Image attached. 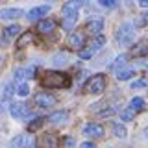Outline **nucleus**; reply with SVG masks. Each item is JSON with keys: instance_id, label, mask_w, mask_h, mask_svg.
<instances>
[{"instance_id": "nucleus-1", "label": "nucleus", "mask_w": 148, "mask_h": 148, "mask_svg": "<svg viewBox=\"0 0 148 148\" xmlns=\"http://www.w3.org/2000/svg\"><path fill=\"white\" fill-rule=\"evenodd\" d=\"M43 85L46 89H61V87L71 85V76L58 71H46L43 76Z\"/></svg>"}, {"instance_id": "nucleus-2", "label": "nucleus", "mask_w": 148, "mask_h": 148, "mask_svg": "<svg viewBox=\"0 0 148 148\" xmlns=\"http://www.w3.org/2000/svg\"><path fill=\"white\" fill-rule=\"evenodd\" d=\"M115 37H117L120 46H132L133 37H135V26H133V22H122L119 26Z\"/></svg>"}, {"instance_id": "nucleus-3", "label": "nucleus", "mask_w": 148, "mask_h": 148, "mask_svg": "<svg viewBox=\"0 0 148 148\" xmlns=\"http://www.w3.org/2000/svg\"><path fill=\"white\" fill-rule=\"evenodd\" d=\"M104 45H106V37L104 35H96V37H92L89 43H87V48H82L80 52H78V56H80L82 59H91Z\"/></svg>"}, {"instance_id": "nucleus-4", "label": "nucleus", "mask_w": 148, "mask_h": 148, "mask_svg": "<svg viewBox=\"0 0 148 148\" xmlns=\"http://www.w3.org/2000/svg\"><path fill=\"white\" fill-rule=\"evenodd\" d=\"M83 89H85V92H89V95H100V92H104L106 91V76L104 74L91 76Z\"/></svg>"}, {"instance_id": "nucleus-5", "label": "nucleus", "mask_w": 148, "mask_h": 148, "mask_svg": "<svg viewBox=\"0 0 148 148\" xmlns=\"http://www.w3.org/2000/svg\"><path fill=\"white\" fill-rule=\"evenodd\" d=\"M9 113H11L13 119H30V117H34L30 108H28L24 102H13V104L9 106Z\"/></svg>"}, {"instance_id": "nucleus-6", "label": "nucleus", "mask_w": 148, "mask_h": 148, "mask_svg": "<svg viewBox=\"0 0 148 148\" xmlns=\"http://www.w3.org/2000/svg\"><path fill=\"white\" fill-rule=\"evenodd\" d=\"M35 141L32 135H17L11 139L9 143V148H34Z\"/></svg>"}, {"instance_id": "nucleus-7", "label": "nucleus", "mask_w": 148, "mask_h": 148, "mask_svg": "<svg viewBox=\"0 0 148 148\" xmlns=\"http://www.w3.org/2000/svg\"><path fill=\"white\" fill-rule=\"evenodd\" d=\"M34 102H35V106H39V108H50V106L56 104V98L50 95V92L43 91V92H37V95H35Z\"/></svg>"}, {"instance_id": "nucleus-8", "label": "nucleus", "mask_w": 148, "mask_h": 148, "mask_svg": "<svg viewBox=\"0 0 148 148\" xmlns=\"http://www.w3.org/2000/svg\"><path fill=\"white\" fill-rule=\"evenodd\" d=\"M80 8H82V2H67L61 8V15L65 18H74V17H78Z\"/></svg>"}, {"instance_id": "nucleus-9", "label": "nucleus", "mask_w": 148, "mask_h": 148, "mask_svg": "<svg viewBox=\"0 0 148 148\" xmlns=\"http://www.w3.org/2000/svg\"><path fill=\"white\" fill-rule=\"evenodd\" d=\"M85 30L89 32V34H92V35H100V32L104 30V21H102L100 17H95V18H89L87 21V24H85Z\"/></svg>"}, {"instance_id": "nucleus-10", "label": "nucleus", "mask_w": 148, "mask_h": 148, "mask_svg": "<svg viewBox=\"0 0 148 148\" xmlns=\"http://www.w3.org/2000/svg\"><path fill=\"white\" fill-rule=\"evenodd\" d=\"M39 146L41 148H59V139L54 133H43L39 139Z\"/></svg>"}, {"instance_id": "nucleus-11", "label": "nucleus", "mask_w": 148, "mask_h": 148, "mask_svg": "<svg viewBox=\"0 0 148 148\" xmlns=\"http://www.w3.org/2000/svg\"><path fill=\"white\" fill-rule=\"evenodd\" d=\"M35 76V67L32 65V67H21L15 71V80L22 82V80H30V78Z\"/></svg>"}, {"instance_id": "nucleus-12", "label": "nucleus", "mask_w": 148, "mask_h": 148, "mask_svg": "<svg viewBox=\"0 0 148 148\" xmlns=\"http://www.w3.org/2000/svg\"><path fill=\"white\" fill-rule=\"evenodd\" d=\"M83 135H91V137H102V135H104V126H102V124L89 122L85 128H83Z\"/></svg>"}, {"instance_id": "nucleus-13", "label": "nucleus", "mask_w": 148, "mask_h": 148, "mask_svg": "<svg viewBox=\"0 0 148 148\" xmlns=\"http://www.w3.org/2000/svg\"><path fill=\"white\" fill-rule=\"evenodd\" d=\"M50 11V6H37V8H32L28 11V18L30 21H39L41 17H46V13Z\"/></svg>"}, {"instance_id": "nucleus-14", "label": "nucleus", "mask_w": 148, "mask_h": 148, "mask_svg": "<svg viewBox=\"0 0 148 148\" xmlns=\"http://www.w3.org/2000/svg\"><path fill=\"white\" fill-rule=\"evenodd\" d=\"M18 17H22V9H18V8L0 9V18L2 21H11V18H18Z\"/></svg>"}, {"instance_id": "nucleus-15", "label": "nucleus", "mask_w": 148, "mask_h": 148, "mask_svg": "<svg viewBox=\"0 0 148 148\" xmlns=\"http://www.w3.org/2000/svg\"><path fill=\"white\" fill-rule=\"evenodd\" d=\"M18 34H21L18 24H11V26H8L6 30L2 32V41H4V43H8L9 39H13V37H17V39H18V37H21Z\"/></svg>"}, {"instance_id": "nucleus-16", "label": "nucleus", "mask_w": 148, "mask_h": 148, "mask_svg": "<svg viewBox=\"0 0 148 148\" xmlns=\"http://www.w3.org/2000/svg\"><path fill=\"white\" fill-rule=\"evenodd\" d=\"M54 28H56V22L50 21V18H43V21L37 22V32H39V34H43V35L45 34H52Z\"/></svg>"}, {"instance_id": "nucleus-17", "label": "nucleus", "mask_w": 148, "mask_h": 148, "mask_svg": "<svg viewBox=\"0 0 148 148\" xmlns=\"http://www.w3.org/2000/svg\"><path fill=\"white\" fill-rule=\"evenodd\" d=\"M83 43H85V37H83L82 32H72V34L69 35V45H71L72 48H80L82 50Z\"/></svg>"}, {"instance_id": "nucleus-18", "label": "nucleus", "mask_w": 148, "mask_h": 148, "mask_svg": "<svg viewBox=\"0 0 148 148\" xmlns=\"http://www.w3.org/2000/svg\"><path fill=\"white\" fill-rule=\"evenodd\" d=\"M132 56L133 58H145L148 56V41H141L132 48Z\"/></svg>"}, {"instance_id": "nucleus-19", "label": "nucleus", "mask_w": 148, "mask_h": 148, "mask_svg": "<svg viewBox=\"0 0 148 148\" xmlns=\"http://www.w3.org/2000/svg\"><path fill=\"white\" fill-rule=\"evenodd\" d=\"M69 115H71V113H69L67 109H61V111L52 113L48 117V120H50V122H54V124H61V122H67V120H69Z\"/></svg>"}, {"instance_id": "nucleus-20", "label": "nucleus", "mask_w": 148, "mask_h": 148, "mask_svg": "<svg viewBox=\"0 0 148 148\" xmlns=\"http://www.w3.org/2000/svg\"><path fill=\"white\" fill-rule=\"evenodd\" d=\"M128 109H132L133 113H139V111H143V109H145V100H143L141 96H135V98H132V100H130Z\"/></svg>"}, {"instance_id": "nucleus-21", "label": "nucleus", "mask_w": 148, "mask_h": 148, "mask_svg": "<svg viewBox=\"0 0 148 148\" xmlns=\"http://www.w3.org/2000/svg\"><path fill=\"white\" fill-rule=\"evenodd\" d=\"M135 74V69H132V67H128V69H120V71L117 72V80H120V82H126V80H130V78Z\"/></svg>"}, {"instance_id": "nucleus-22", "label": "nucleus", "mask_w": 148, "mask_h": 148, "mask_svg": "<svg viewBox=\"0 0 148 148\" xmlns=\"http://www.w3.org/2000/svg\"><path fill=\"white\" fill-rule=\"evenodd\" d=\"M30 41H34L32 32H24V34H21V37L17 39V48H24L26 43H30Z\"/></svg>"}, {"instance_id": "nucleus-23", "label": "nucleus", "mask_w": 148, "mask_h": 148, "mask_svg": "<svg viewBox=\"0 0 148 148\" xmlns=\"http://www.w3.org/2000/svg\"><path fill=\"white\" fill-rule=\"evenodd\" d=\"M113 135L115 137H119V139H124L128 135V130L122 126V124H119V122H115L113 124Z\"/></svg>"}, {"instance_id": "nucleus-24", "label": "nucleus", "mask_w": 148, "mask_h": 148, "mask_svg": "<svg viewBox=\"0 0 148 148\" xmlns=\"http://www.w3.org/2000/svg\"><path fill=\"white\" fill-rule=\"evenodd\" d=\"M15 92H17L18 96H22V98H24V96L30 95V87H28V83H18L17 89H15Z\"/></svg>"}, {"instance_id": "nucleus-25", "label": "nucleus", "mask_w": 148, "mask_h": 148, "mask_svg": "<svg viewBox=\"0 0 148 148\" xmlns=\"http://www.w3.org/2000/svg\"><path fill=\"white\" fill-rule=\"evenodd\" d=\"M46 119H43V117H37L34 122H30L28 124V130H30V132H35V130H39L41 126H43V122H45Z\"/></svg>"}, {"instance_id": "nucleus-26", "label": "nucleus", "mask_w": 148, "mask_h": 148, "mask_svg": "<svg viewBox=\"0 0 148 148\" xmlns=\"http://www.w3.org/2000/svg\"><path fill=\"white\" fill-rule=\"evenodd\" d=\"M126 59H128V56L126 54H122V56H119L117 59H115V63L111 65V69H113V71H117L119 72V67H122L124 63H126Z\"/></svg>"}, {"instance_id": "nucleus-27", "label": "nucleus", "mask_w": 148, "mask_h": 148, "mask_svg": "<svg viewBox=\"0 0 148 148\" xmlns=\"http://www.w3.org/2000/svg\"><path fill=\"white\" fill-rule=\"evenodd\" d=\"M145 87H148V80H145V78H141V80H135L132 83V89H145Z\"/></svg>"}, {"instance_id": "nucleus-28", "label": "nucleus", "mask_w": 148, "mask_h": 148, "mask_svg": "<svg viewBox=\"0 0 148 148\" xmlns=\"http://www.w3.org/2000/svg\"><path fill=\"white\" fill-rule=\"evenodd\" d=\"M148 24V13H141L135 18V26H146Z\"/></svg>"}, {"instance_id": "nucleus-29", "label": "nucleus", "mask_w": 148, "mask_h": 148, "mask_svg": "<svg viewBox=\"0 0 148 148\" xmlns=\"http://www.w3.org/2000/svg\"><path fill=\"white\" fill-rule=\"evenodd\" d=\"M67 63V54H56L54 56V65H65Z\"/></svg>"}, {"instance_id": "nucleus-30", "label": "nucleus", "mask_w": 148, "mask_h": 148, "mask_svg": "<svg viewBox=\"0 0 148 148\" xmlns=\"http://www.w3.org/2000/svg\"><path fill=\"white\" fill-rule=\"evenodd\" d=\"M133 117H135V113H133L132 109H124V111H120V119H122V120H132Z\"/></svg>"}, {"instance_id": "nucleus-31", "label": "nucleus", "mask_w": 148, "mask_h": 148, "mask_svg": "<svg viewBox=\"0 0 148 148\" xmlns=\"http://www.w3.org/2000/svg\"><path fill=\"white\" fill-rule=\"evenodd\" d=\"M113 113H117V108H108V109L100 111L98 117H109V115H113Z\"/></svg>"}, {"instance_id": "nucleus-32", "label": "nucleus", "mask_w": 148, "mask_h": 148, "mask_svg": "<svg viewBox=\"0 0 148 148\" xmlns=\"http://www.w3.org/2000/svg\"><path fill=\"white\" fill-rule=\"evenodd\" d=\"M100 6L102 8H115L117 2H115V0H100Z\"/></svg>"}, {"instance_id": "nucleus-33", "label": "nucleus", "mask_w": 148, "mask_h": 148, "mask_svg": "<svg viewBox=\"0 0 148 148\" xmlns=\"http://www.w3.org/2000/svg\"><path fill=\"white\" fill-rule=\"evenodd\" d=\"M11 95H13V87H11V83H8L6 89H4V96H6V98H9Z\"/></svg>"}, {"instance_id": "nucleus-34", "label": "nucleus", "mask_w": 148, "mask_h": 148, "mask_svg": "<svg viewBox=\"0 0 148 148\" xmlns=\"http://www.w3.org/2000/svg\"><path fill=\"white\" fill-rule=\"evenodd\" d=\"M80 148H96V146L92 145V143H89V141H85V143H82V145H80Z\"/></svg>"}, {"instance_id": "nucleus-35", "label": "nucleus", "mask_w": 148, "mask_h": 148, "mask_svg": "<svg viewBox=\"0 0 148 148\" xmlns=\"http://www.w3.org/2000/svg\"><path fill=\"white\" fill-rule=\"evenodd\" d=\"M65 146H69V148L74 146V139L72 137H67V139H65Z\"/></svg>"}, {"instance_id": "nucleus-36", "label": "nucleus", "mask_w": 148, "mask_h": 148, "mask_svg": "<svg viewBox=\"0 0 148 148\" xmlns=\"http://www.w3.org/2000/svg\"><path fill=\"white\" fill-rule=\"evenodd\" d=\"M139 6H141V8H148V0H139Z\"/></svg>"}, {"instance_id": "nucleus-37", "label": "nucleus", "mask_w": 148, "mask_h": 148, "mask_svg": "<svg viewBox=\"0 0 148 148\" xmlns=\"http://www.w3.org/2000/svg\"><path fill=\"white\" fill-rule=\"evenodd\" d=\"M6 109V106H4V102H0V111H4Z\"/></svg>"}, {"instance_id": "nucleus-38", "label": "nucleus", "mask_w": 148, "mask_h": 148, "mask_svg": "<svg viewBox=\"0 0 148 148\" xmlns=\"http://www.w3.org/2000/svg\"><path fill=\"white\" fill-rule=\"evenodd\" d=\"M145 135H146V137H148V128H146V130H145Z\"/></svg>"}, {"instance_id": "nucleus-39", "label": "nucleus", "mask_w": 148, "mask_h": 148, "mask_svg": "<svg viewBox=\"0 0 148 148\" xmlns=\"http://www.w3.org/2000/svg\"><path fill=\"white\" fill-rule=\"evenodd\" d=\"M145 67H148V61H145Z\"/></svg>"}]
</instances>
